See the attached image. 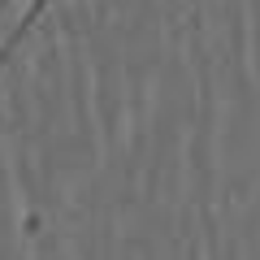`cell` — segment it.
<instances>
[{
    "mask_svg": "<svg viewBox=\"0 0 260 260\" xmlns=\"http://www.w3.org/2000/svg\"><path fill=\"white\" fill-rule=\"evenodd\" d=\"M52 5H56V0H30V5H26V13H22V18H18V26H13L9 35L0 39V70H5V65L13 61V52H18V48H22V39H26L30 30H35L39 22H44V13L52 9Z\"/></svg>",
    "mask_w": 260,
    "mask_h": 260,
    "instance_id": "6da1fadb",
    "label": "cell"
},
{
    "mask_svg": "<svg viewBox=\"0 0 260 260\" xmlns=\"http://www.w3.org/2000/svg\"><path fill=\"white\" fill-rule=\"evenodd\" d=\"M5 5H9V0H0V9H5Z\"/></svg>",
    "mask_w": 260,
    "mask_h": 260,
    "instance_id": "7a4b0ae2",
    "label": "cell"
}]
</instances>
